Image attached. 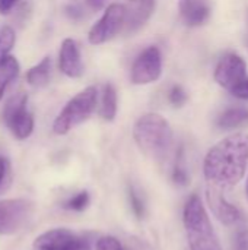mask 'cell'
<instances>
[{"label": "cell", "mask_w": 248, "mask_h": 250, "mask_svg": "<svg viewBox=\"0 0 248 250\" xmlns=\"http://www.w3.org/2000/svg\"><path fill=\"white\" fill-rule=\"evenodd\" d=\"M66 15H67L69 18L77 21V19H80V18L83 16V12H82V9H80L79 4H75V3H73V4H69V6L66 7Z\"/></svg>", "instance_id": "obj_29"}, {"label": "cell", "mask_w": 248, "mask_h": 250, "mask_svg": "<svg viewBox=\"0 0 248 250\" xmlns=\"http://www.w3.org/2000/svg\"><path fill=\"white\" fill-rule=\"evenodd\" d=\"M16 41V32L10 25H3L0 28V63L10 56V51Z\"/></svg>", "instance_id": "obj_20"}, {"label": "cell", "mask_w": 248, "mask_h": 250, "mask_svg": "<svg viewBox=\"0 0 248 250\" xmlns=\"http://www.w3.org/2000/svg\"><path fill=\"white\" fill-rule=\"evenodd\" d=\"M16 3H18V0H0V13L1 15L9 13Z\"/></svg>", "instance_id": "obj_31"}, {"label": "cell", "mask_w": 248, "mask_h": 250, "mask_svg": "<svg viewBox=\"0 0 248 250\" xmlns=\"http://www.w3.org/2000/svg\"><path fill=\"white\" fill-rule=\"evenodd\" d=\"M76 239L77 236L67 229H53L39 234L34 242V248L37 250H64Z\"/></svg>", "instance_id": "obj_12"}, {"label": "cell", "mask_w": 248, "mask_h": 250, "mask_svg": "<svg viewBox=\"0 0 248 250\" xmlns=\"http://www.w3.org/2000/svg\"><path fill=\"white\" fill-rule=\"evenodd\" d=\"M235 250H248V229H241L237 231Z\"/></svg>", "instance_id": "obj_26"}, {"label": "cell", "mask_w": 248, "mask_h": 250, "mask_svg": "<svg viewBox=\"0 0 248 250\" xmlns=\"http://www.w3.org/2000/svg\"><path fill=\"white\" fill-rule=\"evenodd\" d=\"M19 75V63L13 56L6 57L0 63V100L3 98L7 86L18 78Z\"/></svg>", "instance_id": "obj_16"}, {"label": "cell", "mask_w": 248, "mask_h": 250, "mask_svg": "<svg viewBox=\"0 0 248 250\" xmlns=\"http://www.w3.org/2000/svg\"><path fill=\"white\" fill-rule=\"evenodd\" d=\"M64 250H91V245H89V242L86 239H82V237L77 236V239Z\"/></svg>", "instance_id": "obj_28"}, {"label": "cell", "mask_w": 248, "mask_h": 250, "mask_svg": "<svg viewBox=\"0 0 248 250\" xmlns=\"http://www.w3.org/2000/svg\"><path fill=\"white\" fill-rule=\"evenodd\" d=\"M247 164L248 133H234L209 149L203 163V174L209 188L225 192L244 179Z\"/></svg>", "instance_id": "obj_1"}, {"label": "cell", "mask_w": 248, "mask_h": 250, "mask_svg": "<svg viewBox=\"0 0 248 250\" xmlns=\"http://www.w3.org/2000/svg\"><path fill=\"white\" fill-rule=\"evenodd\" d=\"M26 104H28V97L25 94H16L10 100H7V103L4 104V108H3V122H4V125L12 122L22 111L28 110Z\"/></svg>", "instance_id": "obj_19"}, {"label": "cell", "mask_w": 248, "mask_h": 250, "mask_svg": "<svg viewBox=\"0 0 248 250\" xmlns=\"http://www.w3.org/2000/svg\"><path fill=\"white\" fill-rule=\"evenodd\" d=\"M153 10H155V0H137V4L130 12H127L126 25H124L126 32L132 34L139 28H142L149 21Z\"/></svg>", "instance_id": "obj_13"}, {"label": "cell", "mask_w": 248, "mask_h": 250, "mask_svg": "<svg viewBox=\"0 0 248 250\" xmlns=\"http://www.w3.org/2000/svg\"><path fill=\"white\" fill-rule=\"evenodd\" d=\"M85 1H86V4H88L92 10H95V12L101 10V9L104 7V4H105V0H85Z\"/></svg>", "instance_id": "obj_32"}, {"label": "cell", "mask_w": 248, "mask_h": 250, "mask_svg": "<svg viewBox=\"0 0 248 250\" xmlns=\"http://www.w3.org/2000/svg\"><path fill=\"white\" fill-rule=\"evenodd\" d=\"M58 67L69 78H80L83 75V63L79 45L75 40L66 38L61 42L58 54Z\"/></svg>", "instance_id": "obj_10"}, {"label": "cell", "mask_w": 248, "mask_h": 250, "mask_svg": "<svg viewBox=\"0 0 248 250\" xmlns=\"http://www.w3.org/2000/svg\"><path fill=\"white\" fill-rule=\"evenodd\" d=\"M127 9L121 3H113L107 7L102 18L91 28L88 40L94 45L104 44L113 40L126 25Z\"/></svg>", "instance_id": "obj_6"}, {"label": "cell", "mask_w": 248, "mask_h": 250, "mask_svg": "<svg viewBox=\"0 0 248 250\" xmlns=\"http://www.w3.org/2000/svg\"><path fill=\"white\" fill-rule=\"evenodd\" d=\"M133 138L139 149L155 161L167 158L174 141L170 123L156 113H148L134 123Z\"/></svg>", "instance_id": "obj_2"}, {"label": "cell", "mask_w": 248, "mask_h": 250, "mask_svg": "<svg viewBox=\"0 0 248 250\" xmlns=\"http://www.w3.org/2000/svg\"><path fill=\"white\" fill-rule=\"evenodd\" d=\"M129 196H130V205H132V209H133L134 215H136L139 220L143 218V215H145V205H143L142 198L137 195V192H136L133 188H130Z\"/></svg>", "instance_id": "obj_23"}, {"label": "cell", "mask_w": 248, "mask_h": 250, "mask_svg": "<svg viewBox=\"0 0 248 250\" xmlns=\"http://www.w3.org/2000/svg\"><path fill=\"white\" fill-rule=\"evenodd\" d=\"M178 10L183 22L189 26L203 25L212 12L209 0H180Z\"/></svg>", "instance_id": "obj_11"}, {"label": "cell", "mask_w": 248, "mask_h": 250, "mask_svg": "<svg viewBox=\"0 0 248 250\" xmlns=\"http://www.w3.org/2000/svg\"><path fill=\"white\" fill-rule=\"evenodd\" d=\"M172 180L175 185L178 186H187L189 185V176H187V171L177 163L174 170H172Z\"/></svg>", "instance_id": "obj_25"}, {"label": "cell", "mask_w": 248, "mask_h": 250, "mask_svg": "<svg viewBox=\"0 0 248 250\" xmlns=\"http://www.w3.org/2000/svg\"><path fill=\"white\" fill-rule=\"evenodd\" d=\"M247 78V64L244 59L235 53L225 54L216 64L215 81L228 92L235 89Z\"/></svg>", "instance_id": "obj_8"}, {"label": "cell", "mask_w": 248, "mask_h": 250, "mask_svg": "<svg viewBox=\"0 0 248 250\" xmlns=\"http://www.w3.org/2000/svg\"><path fill=\"white\" fill-rule=\"evenodd\" d=\"M130 1H137V0H130Z\"/></svg>", "instance_id": "obj_34"}, {"label": "cell", "mask_w": 248, "mask_h": 250, "mask_svg": "<svg viewBox=\"0 0 248 250\" xmlns=\"http://www.w3.org/2000/svg\"><path fill=\"white\" fill-rule=\"evenodd\" d=\"M99 114L107 122H113L115 119V114H117V91L111 83H107L104 86Z\"/></svg>", "instance_id": "obj_17"}, {"label": "cell", "mask_w": 248, "mask_h": 250, "mask_svg": "<svg viewBox=\"0 0 248 250\" xmlns=\"http://www.w3.org/2000/svg\"><path fill=\"white\" fill-rule=\"evenodd\" d=\"M246 192H247V196H248V179H247V185H246Z\"/></svg>", "instance_id": "obj_33"}, {"label": "cell", "mask_w": 248, "mask_h": 250, "mask_svg": "<svg viewBox=\"0 0 248 250\" xmlns=\"http://www.w3.org/2000/svg\"><path fill=\"white\" fill-rule=\"evenodd\" d=\"M248 120V110L246 108H229L221 114L218 119V126L221 129H234L244 125Z\"/></svg>", "instance_id": "obj_18"}, {"label": "cell", "mask_w": 248, "mask_h": 250, "mask_svg": "<svg viewBox=\"0 0 248 250\" xmlns=\"http://www.w3.org/2000/svg\"><path fill=\"white\" fill-rule=\"evenodd\" d=\"M162 73V54L152 45L142 51L132 66V82L134 85H148L159 79Z\"/></svg>", "instance_id": "obj_7"}, {"label": "cell", "mask_w": 248, "mask_h": 250, "mask_svg": "<svg viewBox=\"0 0 248 250\" xmlns=\"http://www.w3.org/2000/svg\"><path fill=\"white\" fill-rule=\"evenodd\" d=\"M95 250H124L121 243L113 237V236H104V237H99L98 242H96V246Z\"/></svg>", "instance_id": "obj_24"}, {"label": "cell", "mask_w": 248, "mask_h": 250, "mask_svg": "<svg viewBox=\"0 0 248 250\" xmlns=\"http://www.w3.org/2000/svg\"><path fill=\"white\" fill-rule=\"evenodd\" d=\"M50 73H51V59L50 57H44L39 63H37L35 66H32L26 72L25 78H26V82L31 86L42 88V86H45L48 83Z\"/></svg>", "instance_id": "obj_15"}, {"label": "cell", "mask_w": 248, "mask_h": 250, "mask_svg": "<svg viewBox=\"0 0 248 250\" xmlns=\"http://www.w3.org/2000/svg\"><path fill=\"white\" fill-rule=\"evenodd\" d=\"M7 173H9V161L4 157H0V189L6 180Z\"/></svg>", "instance_id": "obj_30"}, {"label": "cell", "mask_w": 248, "mask_h": 250, "mask_svg": "<svg viewBox=\"0 0 248 250\" xmlns=\"http://www.w3.org/2000/svg\"><path fill=\"white\" fill-rule=\"evenodd\" d=\"M208 204L209 208L212 209L213 215L225 226H234L241 220V212L240 209L232 205L231 202H228V199L225 198L224 192L215 188H208Z\"/></svg>", "instance_id": "obj_9"}, {"label": "cell", "mask_w": 248, "mask_h": 250, "mask_svg": "<svg viewBox=\"0 0 248 250\" xmlns=\"http://www.w3.org/2000/svg\"><path fill=\"white\" fill-rule=\"evenodd\" d=\"M32 215V202L25 198L0 201V236H12L25 229Z\"/></svg>", "instance_id": "obj_5"}, {"label": "cell", "mask_w": 248, "mask_h": 250, "mask_svg": "<svg viewBox=\"0 0 248 250\" xmlns=\"http://www.w3.org/2000/svg\"><path fill=\"white\" fill-rule=\"evenodd\" d=\"M6 126L10 129L12 135L18 141H25V139H28L32 135L34 127H35V120H34L32 113L25 110L19 116H16L12 122H9Z\"/></svg>", "instance_id": "obj_14"}, {"label": "cell", "mask_w": 248, "mask_h": 250, "mask_svg": "<svg viewBox=\"0 0 248 250\" xmlns=\"http://www.w3.org/2000/svg\"><path fill=\"white\" fill-rule=\"evenodd\" d=\"M98 103V91L95 86H88L76 94L58 113L53 123L56 135H66L73 127L79 126L91 117Z\"/></svg>", "instance_id": "obj_4"}, {"label": "cell", "mask_w": 248, "mask_h": 250, "mask_svg": "<svg viewBox=\"0 0 248 250\" xmlns=\"http://www.w3.org/2000/svg\"><path fill=\"white\" fill-rule=\"evenodd\" d=\"M229 94H232L234 97H237L240 100H248V78L246 81H243L235 89H232Z\"/></svg>", "instance_id": "obj_27"}, {"label": "cell", "mask_w": 248, "mask_h": 250, "mask_svg": "<svg viewBox=\"0 0 248 250\" xmlns=\"http://www.w3.org/2000/svg\"><path fill=\"white\" fill-rule=\"evenodd\" d=\"M91 202V198H89V193L86 190H82L76 195H73L70 199H67L64 202V208L69 209V211H76V212H80L83 209L88 208Z\"/></svg>", "instance_id": "obj_21"}, {"label": "cell", "mask_w": 248, "mask_h": 250, "mask_svg": "<svg viewBox=\"0 0 248 250\" xmlns=\"http://www.w3.org/2000/svg\"><path fill=\"white\" fill-rule=\"evenodd\" d=\"M168 98H170V103H171L174 107H183V105L187 103V98H189V97H187V92L184 91L183 86L174 85V86L171 88V91H170Z\"/></svg>", "instance_id": "obj_22"}, {"label": "cell", "mask_w": 248, "mask_h": 250, "mask_svg": "<svg viewBox=\"0 0 248 250\" xmlns=\"http://www.w3.org/2000/svg\"><path fill=\"white\" fill-rule=\"evenodd\" d=\"M184 229L191 250H222L200 198L193 195L184 205Z\"/></svg>", "instance_id": "obj_3"}]
</instances>
